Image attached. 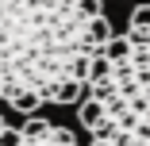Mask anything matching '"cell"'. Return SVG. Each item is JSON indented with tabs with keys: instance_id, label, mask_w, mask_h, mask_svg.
Listing matches in <instances>:
<instances>
[{
	"instance_id": "obj_1",
	"label": "cell",
	"mask_w": 150,
	"mask_h": 146,
	"mask_svg": "<svg viewBox=\"0 0 150 146\" xmlns=\"http://www.w3.org/2000/svg\"><path fill=\"white\" fill-rule=\"evenodd\" d=\"M112 35L104 0H0V104H77Z\"/></svg>"
},
{
	"instance_id": "obj_2",
	"label": "cell",
	"mask_w": 150,
	"mask_h": 146,
	"mask_svg": "<svg viewBox=\"0 0 150 146\" xmlns=\"http://www.w3.org/2000/svg\"><path fill=\"white\" fill-rule=\"evenodd\" d=\"M88 146H150V4H139L112 35L77 100Z\"/></svg>"
},
{
	"instance_id": "obj_3",
	"label": "cell",
	"mask_w": 150,
	"mask_h": 146,
	"mask_svg": "<svg viewBox=\"0 0 150 146\" xmlns=\"http://www.w3.org/2000/svg\"><path fill=\"white\" fill-rule=\"evenodd\" d=\"M19 146H81L77 135L62 123H50V119H27L19 127Z\"/></svg>"
},
{
	"instance_id": "obj_4",
	"label": "cell",
	"mask_w": 150,
	"mask_h": 146,
	"mask_svg": "<svg viewBox=\"0 0 150 146\" xmlns=\"http://www.w3.org/2000/svg\"><path fill=\"white\" fill-rule=\"evenodd\" d=\"M0 146H19V127H12L4 115H0Z\"/></svg>"
}]
</instances>
